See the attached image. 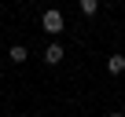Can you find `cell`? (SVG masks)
<instances>
[{"mask_svg":"<svg viewBox=\"0 0 125 117\" xmlns=\"http://www.w3.org/2000/svg\"><path fill=\"white\" fill-rule=\"evenodd\" d=\"M26 55H30V51H26L22 44H15V48H11V62H26Z\"/></svg>","mask_w":125,"mask_h":117,"instance_id":"5b68a950","label":"cell"},{"mask_svg":"<svg viewBox=\"0 0 125 117\" xmlns=\"http://www.w3.org/2000/svg\"><path fill=\"white\" fill-rule=\"evenodd\" d=\"M62 55H66V51H62V44H48V48H44V62H48V66H59Z\"/></svg>","mask_w":125,"mask_h":117,"instance_id":"7a4b0ae2","label":"cell"},{"mask_svg":"<svg viewBox=\"0 0 125 117\" xmlns=\"http://www.w3.org/2000/svg\"><path fill=\"white\" fill-rule=\"evenodd\" d=\"M77 8H81L85 15H96V11H99V0H81V4H77Z\"/></svg>","mask_w":125,"mask_h":117,"instance_id":"277c9868","label":"cell"},{"mask_svg":"<svg viewBox=\"0 0 125 117\" xmlns=\"http://www.w3.org/2000/svg\"><path fill=\"white\" fill-rule=\"evenodd\" d=\"M107 73H114V77L125 73V55H121V51H114V55L107 58Z\"/></svg>","mask_w":125,"mask_h":117,"instance_id":"3957f363","label":"cell"},{"mask_svg":"<svg viewBox=\"0 0 125 117\" xmlns=\"http://www.w3.org/2000/svg\"><path fill=\"white\" fill-rule=\"evenodd\" d=\"M107 117H121V113H107Z\"/></svg>","mask_w":125,"mask_h":117,"instance_id":"8992f818","label":"cell"},{"mask_svg":"<svg viewBox=\"0 0 125 117\" xmlns=\"http://www.w3.org/2000/svg\"><path fill=\"white\" fill-rule=\"evenodd\" d=\"M0 77H4V70H0Z\"/></svg>","mask_w":125,"mask_h":117,"instance_id":"52a82bcc","label":"cell"},{"mask_svg":"<svg viewBox=\"0 0 125 117\" xmlns=\"http://www.w3.org/2000/svg\"><path fill=\"white\" fill-rule=\"evenodd\" d=\"M41 26H44V33H62V26H66V22H62V15H59L55 8H48V11L41 15Z\"/></svg>","mask_w":125,"mask_h":117,"instance_id":"6da1fadb","label":"cell"}]
</instances>
